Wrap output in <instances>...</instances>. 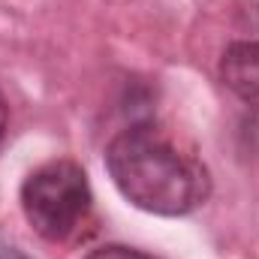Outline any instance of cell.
Returning a JSON list of instances; mask_svg holds the SVG:
<instances>
[{
  "label": "cell",
  "instance_id": "277c9868",
  "mask_svg": "<svg viewBox=\"0 0 259 259\" xmlns=\"http://www.w3.org/2000/svg\"><path fill=\"white\" fill-rule=\"evenodd\" d=\"M84 259H151L145 256L142 250H133L124 244H109V247H100V250H91Z\"/></svg>",
  "mask_w": 259,
  "mask_h": 259
},
{
  "label": "cell",
  "instance_id": "6da1fadb",
  "mask_svg": "<svg viewBox=\"0 0 259 259\" xmlns=\"http://www.w3.org/2000/svg\"><path fill=\"white\" fill-rule=\"evenodd\" d=\"M106 169L121 196L148 214L184 217L208 199L205 169L151 124L118 133L106 148Z\"/></svg>",
  "mask_w": 259,
  "mask_h": 259
},
{
  "label": "cell",
  "instance_id": "7a4b0ae2",
  "mask_svg": "<svg viewBox=\"0 0 259 259\" xmlns=\"http://www.w3.org/2000/svg\"><path fill=\"white\" fill-rule=\"evenodd\" d=\"M91 184L78 163L52 160L21 184V211L46 241L72 238L91 214Z\"/></svg>",
  "mask_w": 259,
  "mask_h": 259
},
{
  "label": "cell",
  "instance_id": "3957f363",
  "mask_svg": "<svg viewBox=\"0 0 259 259\" xmlns=\"http://www.w3.org/2000/svg\"><path fill=\"white\" fill-rule=\"evenodd\" d=\"M223 84L259 115V42H232L220 58Z\"/></svg>",
  "mask_w": 259,
  "mask_h": 259
},
{
  "label": "cell",
  "instance_id": "8992f818",
  "mask_svg": "<svg viewBox=\"0 0 259 259\" xmlns=\"http://www.w3.org/2000/svg\"><path fill=\"white\" fill-rule=\"evenodd\" d=\"M6 124H9V109H6V97H3V91H0V142H3V136H6Z\"/></svg>",
  "mask_w": 259,
  "mask_h": 259
},
{
  "label": "cell",
  "instance_id": "5b68a950",
  "mask_svg": "<svg viewBox=\"0 0 259 259\" xmlns=\"http://www.w3.org/2000/svg\"><path fill=\"white\" fill-rule=\"evenodd\" d=\"M0 259H33V256H27L21 247H12V244H0Z\"/></svg>",
  "mask_w": 259,
  "mask_h": 259
}]
</instances>
